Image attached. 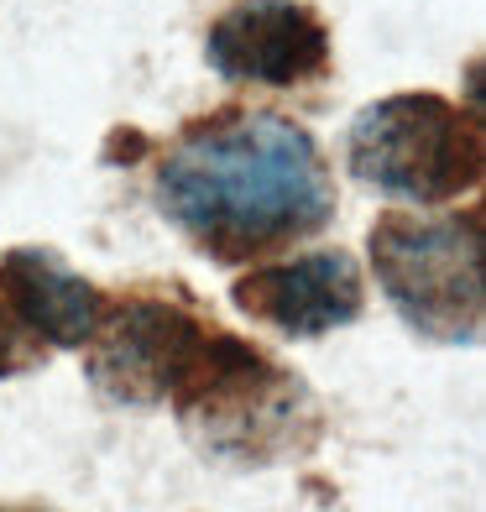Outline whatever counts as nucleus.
Instances as JSON below:
<instances>
[{"label":"nucleus","instance_id":"0eeeda50","mask_svg":"<svg viewBox=\"0 0 486 512\" xmlns=\"http://www.w3.org/2000/svg\"><path fill=\"white\" fill-rule=\"evenodd\" d=\"M0 304L37 345H89L95 324L105 314V298L95 283L63 262L58 251L16 246L0 262Z\"/></svg>","mask_w":486,"mask_h":512},{"label":"nucleus","instance_id":"f257e3e1","mask_svg":"<svg viewBox=\"0 0 486 512\" xmlns=\"http://www.w3.org/2000/svg\"><path fill=\"white\" fill-rule=\"evenodd\" d=\"M157 204L220 262H246L304 241L335 215V183L319 142L272 110H220L168 147Z\"/></svg>","mask_w":486,"mask_h":512},{"label":"nucleus","instance_id":"423d86ee","mask_svg":"<svg viewBox=\"0 0 486 512\" xmlns=\"http://www.w3.org/2000/svg\"><path fill=\"white\" fill-rule=\"evenodd\" d=\"M236 304L283 330L293 340H319L330 330L361 319V267L351 262V251H309L288 256V262H262L236 283Z\"/></svg>","mask_w":486,"mask_h":512},{"label":"nucleus","instance_id":"7ed1b4c3","mask_svg":"<svg viewBox=\"0 0 486 512\" xmlns=\"http://www.w3.org/2000/svg\"><path fill=\"white\" fill-rule=\"evenodd\" d=\"M372 272L403 324L439 345H476L486 319L481 209L382 215L372 225Z\"/></svg>","mask_w":486,"mask_h":512},{"label":"nucleus","instance_id":"39448f33","mask_svg":"<svg viewBox=\"0 0 486 512\" xmlns=\"http://www.w3.org/2000/svg\"><path fill=\"white\" fill-rule=\"evenodd\" d=\"M330 27L304 0H236L204 37V58L225 84L298 89L330 68Z\"/></svg>","mask_w":486,"mask_h":512},{"label":"nucleus","instance_id":"1a4fd4ad","mask_svg":"<svg viewBox=\"0 0 486 512\" xmlns=\"http://www.w3.org/2000/svg\"><path fill=\"white\" fill-rule=\"evenodd\" d=\"M0 512H11V507H0Z\"/></svg>","mask_w":486,"mask_h":512},{"label":"nucleus","instance_id":"20e7f679","mask_svg":"<svg viewBox=\"0 0 486 512\" xmlns=\"http://www.w3.org/2000/svg\"><path fill=\"white\" fill-rule=\"evenodd\" d=\"M351 173L377 194L408 204H445L481 183L486 142L476 110H460L445 95L408 89L366 105L351 121Z\"/></svg>","mask_w":486,"mask_h":512},{"label":"nucleus","instance_id":"6e6552de","mask_svg":"<svg viewBox=\"0 0 486 512\" xmlns=\"http://www.w3.org/2000/svg\"><path fill=\"white\" fill-rule=\"evenodd\" d=\"M37 361V340L21 330V324L11 319V309L0 304V377H11V371L32 366Z\"/></svg>","mask_w":486,"mask_h":512},{"label":"nucleus","instance_id":"f03ea898","mask_svg":"<svg viewBox=\"0 0 486 512\" xmlns=\"http://www.w3.org/2000/svg\"><path fill=\"white\" fill-rule=\"evenodd\" d=\"M257 361L262 351L246 340L220 335L162 298H126L121 309H105L89 335V377L100 392L115 403H173L178 413Z\"/></svg>","mask_w":486,"mask_h":512}]
</instances>
